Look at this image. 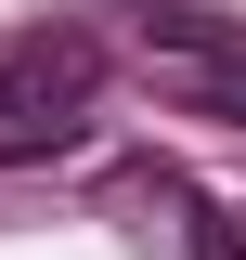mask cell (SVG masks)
<instances>
[{"label":"cell","mask_w":246,"mask_h":260,"mask_svg":"<svg viewBox=\"0 0 246 260\" xmlns=\"http://www.w3.org/2000/svg\"><path fill=\"white\" fill-rule=\"evenodd\" d=\"M104 91V39H78V26H39V39H13L0 52V143H26V130H78V104Z\"/></svg>","instance_id":"obj_1"},{"label":"cell","mask_w":246,"mask_h":260,"mask_svg":"<svg viewBox=\"0 0 246 260\" xmlns=\"http://www.w3.org/2000/svg\"><path fill=\"white\" fill-rule=\"evenodd\" d=\"M155 195L182 208V247H194V260H246V208H220V195H182L169 169H155Z\"/></svg>","instance_id":"obj_2"}]
</instances>
